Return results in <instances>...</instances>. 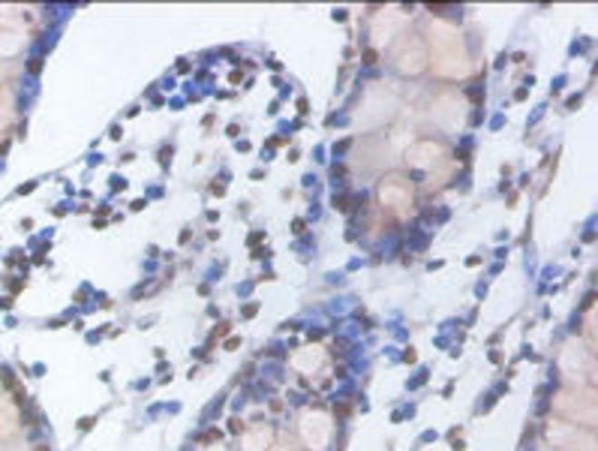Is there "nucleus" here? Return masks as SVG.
<instances>
[{"instance_id": "17", "label": "nucleus", "mask_w": 598, "mask_h": 451, "mask_svg": "<svg viewBox=\"0 0 598 451\" xmlns=\"http://www.w3.org/2000/svg\"><path fill=\"white\" fill-rule=\"evenodd\" d=\"M244 316H247V319H253V316H256V304H250L247 310H244Z\"/></svg>"}, {"instance_id": "9", "label": "nucleus", "mask_w": 598, "mask_h": 451, "mask_svg": "<svg viewBox=\"0 0 598 451\" xmlns=\"http://www.w3.org/2000/svg\"><path fill=\"white\" fill-rule=\"evenodd\" d=\"M397 25H400V18H397V9H385V13H382L379 18H373V27H370V40H373L376 45H382V43H391V36H394V31H397Z\"/></svg>"}, {"instance_id": "1", "label": "nucleus", "mask_w": 598, "mask_h": 451, "mask_svg": "<svg viewBox=\"0 0 598 451\" xmlns=\"http://www.w3.org/2000/svg\"><path fill=\"white\" fill-rule=\"evenodd\" d=\"M430 52H433V73L439 79H466L469 75V52L457 27L446 22L430 25ZM427 52V54H430Z\"/></svg>"}, {"instance_id": "14", "label": "nucleus", "mask_w": 598, "mask_h": 451, "mask_svg": "<svg viewBox=\"0 0 598 451\" xmlns=\"http://www.w3.org/2000/svg\"><path fill=\"white\" fill-rule=\"evenodd\" d=\"M349 205H352V201H349V199H346V196H334V208H340V211H346V208H349Z\"/></svg>"}, {"instance_id": "8", "label": "nucleus", "mask_w": 598, "mask_h": 451, "mask_svg": "<svg viewBox=\"0 0 598 451\" xmlns=\"http://www.w3.org/2000/svg\"><path fill=\"white\" fill-rule=\"evenodd\" d=\"M439 160H442V148L430 139L415 142V145L409 148V162L415 169H430V166H436Z\"/></svg>"}, {"instance_id": "11", "label": "nucleus", "mask_w": 598, "mask_h": 451, "mask_svg": "<svg viewBox=\"0 0 598 451\" xmlns=\"http://www.w3.org/2000/svg\"><path fill=\"white\" fill-rule=\"evenodd\" d=\"M322 364H325V349H322V347H307V349H301V352L292 355V368L301 370V373L319 370Z\"/></svg>"}, {"instance_id": "2", "label": "nucleus", "mask_w": 598, "mask_h": 451, "mask_svg": "<svg viewBox=\"0 0 598 451\" xmlns=\"http://www.w3.org/2000/svg\"><path fill=\"white\" fill-rule=\"evenodd\" d=\"M547 443L559 451H595L593 430H581L577 425H563V421H551L544 427Z\"/></svg>"}, {"instance_id": "5", "label": "nucleus", "mask_w": 598, "mask_h": 451, "mask_svg": "<svg viewBox=\"0 0 598 451\" xmlns=\"http://www.w3.org/2000/svg\"><path fill=\"white\" fill-rule=\"evenodd\" d=\"M379 201L391 211H409L412 208V184L403 175H388L379 184Z\"/></svg>"}, {"instance_id": "7", "label": "nucleus", "mask_w": 598, "mask_h": 451, "mask_svg": "<svg viewBox=\"0 0 598 451\" xmlns=\"http://www.w3.org/2000/svg\"><path fill=\"white\" fill-rule=\"evenodd\" d=\"M427 64H430L427 45H424L418 36H412V40L403 45V52L397 54V70L403 75H421L427 70Z\"/></svg>"}, {"instance_id": "3", "label": "nucleus", "mask_w": 598, "mask_h": 451, "mask_svg": "<svg viewBox=\"0 0 598 451\" xmlns=\"http://www.w3.org/2000/svg\"><path fill=\"white\" fill-rule=\"evenodd\" d=\"M554 407H556V412H563V416L577 421V425H586V427L595 425V397H593V391H586V395L581 388L559 391Z\"/></svg>"}, {"instance_id": "18", "label": "nucleus", "mask_w": 598, "mask_h": 451, "mask_svg": "<svg viewBox=\"0 0 598 451\" xmlns=\"http://www.w3.org/2000/svg\"><path fill=\"white\" fill-rule=\"evenodd\" d=\"M364 64H376V52H368V54H364Z\"/></svg>"}, {"instance_id": "6", "label": "nucleus", "mask_w": 598, "mask_h": 451, "mask_svg": "<svg viewBox=\"0 0 598 451\" xmlns=\"http://www.w3.org/2000/svg\"><path fill=\"white\" fill-rule=\"evenodd\" d=\"M559 368H563L565 377H572V379H581L583 370H590V379L595 377V361H593V355L586 352L577 340H572V343H568V347L563 349Z\"/></svg>"}, {"instance_id": "10", "label": "nucleus", "mask_w": 598, "mask_h": 451, "mask_svg": "<svg viewBox=\"0 0 598 451\" xmlns=\"http://www.w3.org/2000/svg\"><path fill=\"white\" fill-rule=\"evenodd\" d=\"M274 443V427L271 425H256L250 427L244 436H240V446L244 451H268Z\"/></svg>"}, {"instance_id": "12", "label": "nucleus", "mask_w": 598, "mask_h": 451, "mask_svg": "<svg viewBox=\"0 0 598 451\" xmlns=\"http://www.w3.org/2000/svg\"><path fill=\"white\" fill-rule=\"evenodd\" d=\"M18 430V409L9 400H0V436H13Z\"/></svg>"}, {"instance_id": "4", "label": "nucleus", "mask_w": 598, "mask_h": 451, "mask_svg": "<svg viewBox=\"0 0 598 451\" xmlns=\"http://www.w3.org/2000/svg\"><path fill=\"white\" fill-rule=\"evenodd\" d=\"M301 439L310 451H325L331 443V418L322 409H307L301 416Z\"/></svg>"}, {"instance_id": "15", "label": "nucleus", "mask_w": 598, "mask_h": 451, "mask_svg": "<svg viewBox=\"0 0 598 451\" xmlns=\"http://www.w3.org/2000/svg\"><path fill=\"white\" fill-rule=\"evenodd\" d=\"M93 421H96V418H82V421H79V427H82V430H91Z\"/></svg>"}, {"instance_id": "19", "label": "nucleus", "mask_w": 598, "mask_h": 451, "mask_svg": "<svg viewBox=\"0 0 598 451\" xmlns=\"http://www.w3.org/2000/svg\"><path fill=\"white\" fill-rule=\"evenodd\" d=\"M403 358H407L409 364H415V349H407V355H403Z\"/></svg>"}, {"instance_id": "16", "label": "nucleus", "mask_w": 598, "mask_h": 451, "mask_svg": "<svg viewBox=\"0 0 598 451\" xmlns=\"http://www.w3.org/2000/svg\"><path fill=\"white\" fill-rule=\"evenodd\" d=\"M240 347V340L238 338H231V340H226V349H238Z\"/></svg>"}, {"instance_id": "13", "label": "nucleus", "mask_w": 598, "mask_h": 451, "mask_svg": "<svg viewBox=\"0 0 598 451\" xmlns=\"http://www.w3.org/2000/svg\"><path fill=\"white\" fill-rule=\"evenodd\" d=\"M18 49V34H4L0 31V54H9Z\"/></svg>"}]
</instances>
